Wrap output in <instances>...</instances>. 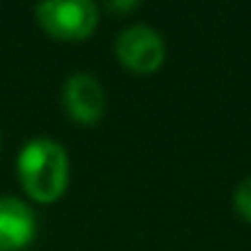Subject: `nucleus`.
Listing matches in <instances>:
<instances>
[{
	"label": "nucleus",
	"mask_w": 251,
	"mask_h": 251,
	"mask_svg": "<svg viewBox=\"0 0 251 251\" xmlns=\"http://www.w3.org/2000/svg\"><path fill=\"white\" fill-rule=\"evenodd\" d=\"M18 177L27 197L40 204L57 202L69 185V155L52 138H32L18 155Z\"/></svg>",
	"instance_id": "1"
},
{
	"label": "nucleus",
	"mask_w": 251,
	"mask_h": 251,
	"mask_svg": "<svg viewBox=\"0 0 251 251\" xmlns=\"http://www.w3.org/2000/svg\"><path fill=\"white\" fill-rule=\"evenodd\" d=\"M40 27L62 42H81L99 25V8L91 0H47L35 8Z\"/></svg>",
	"instance_id": "2"
},
{
	"label": "nucleus",
	"mask_w": 251,
	"mask_h": 251,
	"mask_svg": "<svg viewBox=\"0 0 251 251\" xmlns=\"http://www.w3.org/2000/svg\"><path fill=\"white\" fill-rule=\"evenodd\" d=\"M113 52L118 62L136 74H153L165 62V40L158 30L148 25H128L118 32Z\"/></svg>",
	"instance_id": "3"
},
{
	"label": "nucleus",
	"mask_w": 251,
	"mask_h": 251,
	"mask_svg": "<svg viewBox=\"0 0 251 251\" xmlns=\"http://www.w3.org/2000/svg\"><path fill=\"white\" fill-rule=\"evenodd\" d=\"M62 103L72 121L81 126H94L103 118L106 111V94L103 86L94 74L74 72L62 89Z\"/></svg>",
	"instance_id": "4"
},
{
	"label": "nucleus",
	"mask_w": 251,
	"mask_h": 251,
	"mask_svg": "<svg viewBox=\"0 0 251 251\" xmlns=\"http://www.w3.org/2000/svg\"><path fill=\"white\" fill-rule=\"evenodd\" d=\"M37 217L20 197H0V251H23L35 241Z\"/></svg>",
	"instance_id": "5"
},
{
	"label": "nucleus",
	"mask_w": 251,
	"mask_h": 251,
	"mask_svg": "<svg viewBox=\"0 0 251 251\" xmlns=\"http://www.w3.org/2000/svg\"><path fill=\"white\" fill-rule=\"evenodd\" d=\"M234 209L239 212L241 219H246L251 224V175L244 177L236 190H234Z\"/></svg>",
	"instance_id": "6"
},
{
	"label": "nucleus",
	"mask_w": 251,
	"mask_h": 251,
	"mask_svg": "<svg viewBox=\"0 0 251 251\" xmlns=\"http://www.w3.org/2000/svg\"><path fill=\"white\" fill-rule=\"evenodd\" d=\"M136 8H141V3H108V10H113V13H128V10H136Z\"/></svg>",
	"instance_id": "7"
}]
</instances>
